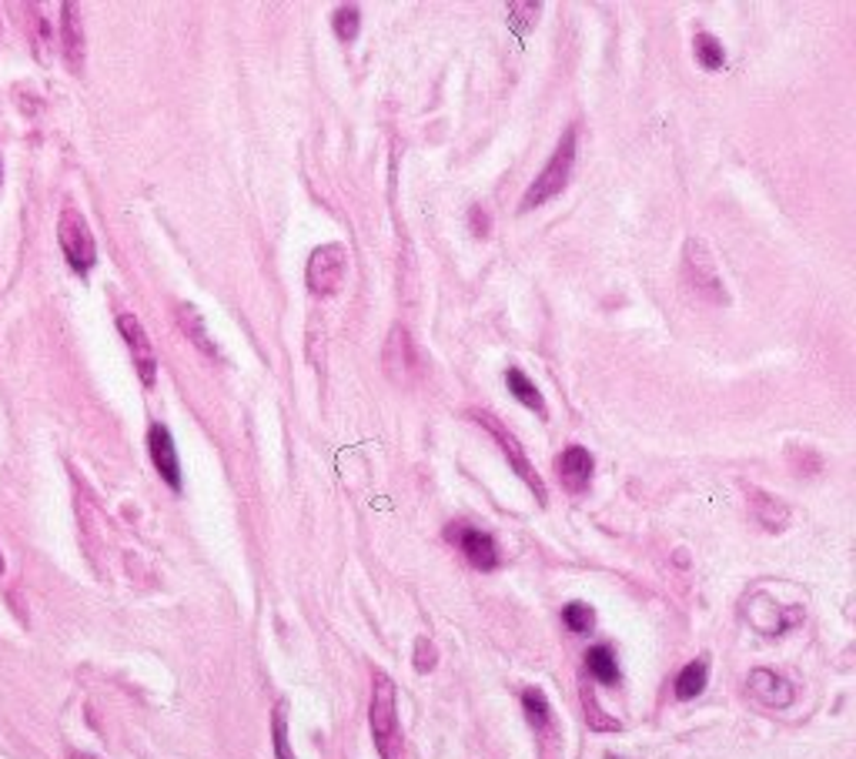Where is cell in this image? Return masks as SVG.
<instances>
[{"label":"cell","instance_id":"9","mask_svg":"<svg viewBox=\"0 0 856 759\" xmlns=\"http://www.w3.org/2000/svg\"><path fill=\"white\" fill-rule=\"evenodd\" d=\"M147 452H151V462L160 472V478H165L171 489L178 493L181 489V462H178V449H175L171 431L160 422H154L147 428Z\"/></svg>","mask_w":856,"mask_h":759},{"label":"cell","instance_id":"28","mask_svg":"<svg viewBox=\"0 0 856 759\" xmlns=\"http://www.w3.org/2000/svg\"><path fill=\"white\" fill-rule=\"evenodd\" d=\"M71 759H97V756H87V752H74Z\"/></svg>","mask_w":856,"mask_h":759},{"label":"cell","instance_id":"11","mask_svg":"<svg viewBox=\"0 0 856 759\" xmlns=\"http://www.w3.org/2000/svg\"><path fill=\"white\" fill-rule=\"evenodd\" d=\"M385 371L395 386H408L415 371H418V358H415V348H412V339L402 324H395L392 335H389V345H385Z\"/></svg>","mask_w":856,"mask_h":759},{"label":"cell","instance_id":"15","mask_svg":"<svg viewBox=\"0 0 856 759\" xmlns=\"http://www.w3.org/2000/svg\"><path fill=\"white\" fill-rule=\"evenodd\" d=\"M178 321H181V329L188 332V339L204 352V355H218V348H214V342H211V335H207V329H204V318L198 315V308L194 305H178Z\"/></svg>","mask_w":856,"mask_h":759},{"label":"cell","instance_id":"30","mask_svg":"<svg viewBox=\"0 0 856 759\" xmlns=\"http://www.w3.org/2000/svg\"><path fill=\"white\" fill-rule=\"evenodd\" d=\"M609 759H616V756H609Z\"/></svg>","mask_w":856,"mask_h":759},{"label":"cell","instance_id":"3","mask_svg":"<svg viewBox=\"0 0 856 759\" xmlns=\"http://www.w3.org/2000/svg\"><path fill=\"white\" fill-rule=\"evenodd\" d=\"M572 165H575V128H569L562 134V141L556 144V154L549 157V165L543 168V175L528 185V191L522 198V211H532V207L546 204L549 198H556L569 185Z\"/></svg>","mask_w":856,"mask_h":759},{"label":"cell","instance_id":"18","mask_svg":"<svg viewBox=\"0 0 856 759\" xmlns=\"http://www.w3.org/2000/svg\"><path fill=\"white\" fill-rule=\"evenodd\" d=\"M753 512H757L760 525L770 529V532H776V529H783V525L789 522L786 502H780V499H773V496H766V493H753Z\"/></svg>","mask_w":856,"mask_h":759},{"label":"cell","instance_id":"16","mask_svg":"<svg viewBox=\"0 0 856 759\" xmlns=\"http://www.w3.org/2000/svg\"><path fill=\"white\" fill-rule=\"evenodd\" d=\"M585 666H588V673H593L599 683H606V686H616L619 683V663H616V653L609 645H593L585 653Z\"/></svg>","mask_w":856,"mask_h":759},{"label":"cell","instance_id":"21","mask_svg":"<svg viewBox=\"0 0 856 759\" xmlns=\"http://www.w3.org/2000/svg\"><path fill=\"white\" fill-rule=\"evenodd\" d=\"M562 622L569 626V632L585 636L588 629L596 626V613H593V606H585V603H569V606L562 609Z\"/></svg>","mask_w":856,"mask_h":759},{"label":"cell","instance_id":"10","mask_svg":"<svg viewBox=\"0 0 856 759\" xmlns=\"http://www.w3.org/2000/svg\"><path fill=\"white\" fill-rule=\"evenodd\" d=\"M746 689H749V696L760 699L763 707H770V710H786L793 702V696H796L793 683L786 676L773 673V669H753V673H749V679H746Z\"/></svg>","mask_w":856,"mask_h":759},{"label":"cell","instance_id":"14","mask_svg":"<svg viewBox=\"0 0 856 759\" xmlns=\"http://www.w3.org/2000/svg\"><path fill=\"white\" fill-rule=\"evenodd\" d=\"M522 710L528 716V723L535 726V733H549L552 730V707L543 689H525L522 692Z\"/></svg>","mask_w":856,"mask_h":759},{"label":"cell","instance_id":"25","mask_svg":"<svg viewBox=\"0 0 856 759\" xmlns=\"http://www.w3.org/2000/svg\"><path fill=\"white\" fill-rule=\"evenodd\" d=\"M582 702H585V716H588V723H593L596 730H619L616 720H606V716L599 713L596 699H593V692H588V689H582Z\"/></svg>","mask_w":856,"mask_h":759},{"label":"cell","instance_id":"17","mask_svg":"<svg viewBox=\"0 0 856 759\" xmlns=\"http://www.w3.org/2000/svg\"><path fill=\"white\" fill-rule=\"evenodd\" d=\"M506 382H509V392H512L525 408H532L535 415H546V402H543L539 389H535V386L528 382V378H525V371L509 368V371H506Z\"/></svg>","mask_w":856,"mask_h":759},{"label":"cell","instance_id":"13","mask_svg":"<svg viewBox=\"0 0 856 759\" xmlns=\"http://www.w3.org/2000/svg\"><path fill=\"white\" fill-rule=\"evenodd\" d=\"M556 472H559V482L569 493H582L588 485V478H593V455H588L582 446H569L556 459Z\"/></svg>","mask_w":856,"mask_h":759},{"label":"cell","instance_id":"19","mask_svg":"<svg viewBox=\"0 0 856 759\" xmlns=\"http://www.w3.org/2000/svg\"><path fill=\"white\" fill-rule=\"evenodd\" d=\"M706 676H710V663L696 660L689 663L679 676H676V699H696L706 689Z\"/></svg>","mask_w":856,"mask_h":759},{"label":"cell","instance_id":"29","mask_svg":"<svg viewBox=\"0 0 856 759\" xmlns=\"http://www.w3.org/2000/svg\"><path fill=\"white\" fill-rule=\"evenodd\" d=\"M0 576H4V556H0Z\"/></svg>","mask_w":856,"mask_h":759},{"label":"cell","instance_id":"12","mask_svg":"<svg viewBox=\"0 0 856 759\" xmlns=\"http://www.w3.org/2000/svg\"><path fill=\"white\" fill-rule=\"evenodd\" d=\"M61 44H64V58L68 68L74 74L84 71V21H81V8L78 4H64L61 8Z\"/></svg>","mask_w":856,"mask_h":759},{"label":"cell","instance_id":"4","mask_svg":"<svg viewBox=\"0 0 856 759\" xmlns=\"http://www.w3.org/2000/svg\"><path fill=\"white\" fill-rule=\"evenodd\" d=\"M58 241H61V251L68 258V264L78 271V275H87L97 261V245H94V235L84 222V214L78 207H64L61 211V222H58Z\"/></svg>","mask_w":856,"mask_h":759},{"label":"cell","instance_id":"23","mask_svg":"<svg viewBox=\"0 0 856 759\" xmlns=\"http://www.w3.org/2000/svg\"><path fill=\"white\" fill-rule=\"evenodd\" d=\"M358 24H361V17H358V8L355 4H345V8H338L335 11V34H338V40H355L358 37Z\"/></svg>","mask_w":856,"mask_h":759},{"label":"cell","instance_id":"1","mask_svg":"<svg viewBox=\"0 0 856 759\" xmlns=\"http://www.w3.org/2000/svg\"><path fill=\"white\" fill-rule=\"evenodd\" d=\"M368 723H371V736H374V746H379L382 759H405V743H402L399 710H395V683L382 669L371 679Z\"/></svg>","mask_w":856,"mask_h":759},{"label":"cell","instance_id":"5","mask_svg":"<svg viewBox=\"0 0 856 759\" xmlns=\"http://www.w3.org/2000/svg\"><path fill=\"white\" fill-rule=\"evenodd\" d=\"M468 415H472V418H475L482 428H489V436L499 442V449H502V455L509 459V465L519 472V478H522V482L528 485V489L535 493V499H539V502L546 506V482L539 478V472H535V469H532V462L525 459V452H522L519 439L512 436V431H509V428H506V425H502V422H499L492 412H468Z\"/></svg>","mask_w":856,"mask_h":759},{"label":"cell","instance_id":"6","mask_svg":"<svg viewBox=\"0 0 856 759\" xmlns=\"http://www.w3.org/2000/svg\"><path fill=\"white\" fill-rule=\"evenodd\" d=\"M345 271H348V251L342 245H321L311 251L308 258V292L311 295H335L345 282Z\"/></svg>","mask_w":856,"mask_h":759},{"label":"cell","instance_id":"7","mask_svg":"<svg viewBox=\"0 0 856 759\" xmlns=\"http://www.w3.org/2000/svg\"><path fill=\"white\" fill-rule=\"evenodd\" d=\"M455 546L465 553V559L475 566V569H482V572H492L496 566H499V546H496V538L489 535V532H482V529H468V525H449V532H445Z\"/></svg>","mask_w":856,"mask_h":759},{"label":"cell","instance_id":"20","mask_svg":"<svg viewBox=\"0 0 856 759\" xmlns=\"http://www.w3.org/2000/svg\"><path fill=\"white\" fill-rule=\"evenodd\" d=\"M692 50H696V61H700L706 71H720L726 64V50H723V40L713 37V34H696L692 40Z\"/></svg>","mask_w":856,"mask_h":759},{"label":"cell","instance_id":"24","mask_svg":"<svg viewBox=\"0 0 856 759\" xmlns=\"http://www.w3.org/2000/svg\"><path fill=\"white\" fill-rule=\"evenodd\" d=\"M436 663H439V653H436V645H432V639H418L415 642V669L418 673H428V669H436Z\"/></svg>","mask_w":856,"mask_h":759},{"label":"cell","instance_id":"2","mask_svg":"<svg viewBox=\"0 0 856 759\" xmlns=\"http://www.w3.org/2000/svg\"><path fill=\"white\" fill-rule=\"evenodd\" d=\"M682 275H686L689 288L696 295H703L706 301H713V305H726L729 301L723 275L716 268V258H713L706 241H700V238L686 241V248H682Z\"/></svg>","mask_w":856,"mask_h":759},{"label":"cell","instance_id":"27","mask_svg":"<svg viewBox=\"0 0 856 759\" xmlns=\"http://www.w3.org/2000/svg\"><path fill=\"white\" fill-rule=\"evenodd\" d=\"M539 11H543V4H509V21L519 27H528Z\"/></svg>","mask_w":856,"mask_h":759},{"label":"cell","instance_id":"22","mask_svg":"<svg viewBox=\"0 0 856 759\" xmlns=\"http://www.w3.org/2000/svg\"><path fill=\"white\" fill-rule=\"evenodd\" d=\"M272 736H275V756H278V759H295V752H292V746H288V707H285V699L275 707Z\"/></svg>","mask_w":856,"mask_h":759},{"label":"cell","instance_id":"8","mask_svg":"<svg viewBox=\"0 0 856 759\" xmlns=\"http://www.w3.org/2000/svg\"><path fill=\"white\" fill-rule=\"evenodd\" d=\"M118 332L124 339V345L131 348V358H134V368L141 375V382L151 389L154 378H157V358H154V345L144 332V324L134 318V315H118Z\"/></svg>","mask_w":856,"mask_h":759},{"label":"cell","instance_id":"26","mask_svg":"<svg viewBox=\"0 0 856 759\" xmlns=\"http://www.w3.org/2000/svg\"><path fill=\"white\" fill-rule=\"evenodd\" d=\"M468 222H472V235H475V238H489L492 222H489V211H486V207L475 204V207L468 211Z\"/></svg>","mask_w":856,"mask_h":759}]
</instances>
